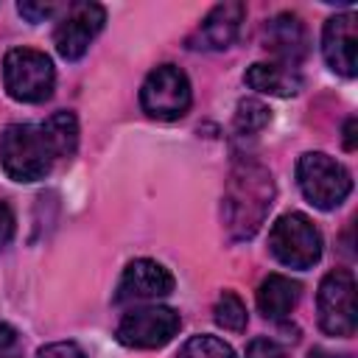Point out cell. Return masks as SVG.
Here are the masks:
<instances>
[{"label":"cell","instance_id":"cell-1","mask_svg":"<svg viewBox=\"0 0 358 358\" xmlns=\"http://www.w3.org/2000/svg\"><path fill=\"white\" fill-rule=\"evenodd\" d=\"M274 201V179L268 168L255 159H243L232 168L224 193V224L235 241L252 238Z\"/></svg>","mask_w":358,"mask_h":358},{"label":"cell","instance_id":"cell-2","mask_svg":"<svg viewBox=\"0 0 358 358\" xmlns=\"http://www.w3.org/2000/svg\"><path fill=\"white\" fill-rule=\"evenodd\" d=\"M56 154L50 148L42 126L34 123H11L0 134V165L14 182H36L45 179Z\"/></svg>","mask_w":358,"mask_h":358},{"label":"cell","instance_id":"cell-3","mask_svg":"<svg viewBox=\"0 0 358 358\" xmlns=\"http://www.w3.org/2000/svg\"><path fill=\"white\" fill-rule=\"evenodd\" d=\"M296 182H299V190L305 193V199L319 210L338 207L352 190L350 171L338 159H333L322 151H308L299 157Z\"/></svg>","mask_w":358,"mask_h":358},{"label":"cell","instance_id":"cell-4","mask_svg":"<svg viewBox=\"0 0 358 358\" xmlns=\"http://www.w3.org/2000/svg\"><path fill=\"white\" fill-rule=\"evenodd\" d=\"M3 81L14 101L42 103L53 95L56 70H53V62L42 50L14 48L6 53V62H3Z\"/></svg>","mask_w":358,"mask_h":358},{"label":"cell","instance_id":"cell-5","mask_svg":"<svg viewBox=\"0 0 358 358\" xmlns=\"http://www.w3.org/2000/svg\"><path fill=\"white\" fill-rule=\"evenodd\" d=\"M271 255L288 268H310L322 257V235L302 213H285L268 232Z\"/></svg>","mask_w":358,"mask_h":358},{"label":"cell","instance_id":"cell-6","mask_svg":"<svg viewBox=\"0 0 358 358\" xmlns=\"http://www.w3.org/2000/svg\"><path fill=\"white\" fill-rule=\"evenodd\" d=\"M319 324L327 336H352L358 327V305H355V277L347 268H333L324 274L319 285Z\"/></svg>","mask_w":358,"mask_h":358},{"label":"cell","instance_id":"cell-7","mask_svg":"<svg viewBox=\"0 0 358 358\" xmlns=\"http://www.w3.org/2000/svg\"><path fill=\"white\" fill-rule=\"evenodd\" d=\"M193 92L187 76L173 64L154 67L140 90V106L148 117L157 120H176L190 109Z\"/></svg>","mask_w":358,"mask_h":358},{"label":"cell","instance_id":"cell-8","mask_svg":"<svg viewBox=\"0 0 358 358\" xmlns=\"http://www.w3.org/2000/svg\"><path fill=\"white\" fill-rule=\"evenodd\" d=\"M182 319L173 308L165 305H143L129 310L120 324H117V341L134 350H157L165 347L176 330H179Z\"/></svg>","mask_w":358,"mask_h":358},{"label":"cell","instance_id":"cell-9","mask_svg":"<svg viewBox=\"0 0 358 358\" xmlns=\"http://www.w3.org/2000/svg\"><path fill=\"white\" fill-rule=\"evenodd\" d=\"M103 22H106L103 6H98V3H73L67 17L53 31V45H56L59 56L67 59V62L81 59L87 53L90 42L101 34Z\"/></svg>","mask_w":358,"mask_h":358},{"label":"cell","instance_id":"cell-10","mask_svg":"<svg viewBox=\"0 0 358 358\" xmlns=\"http://www.w3.org/2000/svg\"><path fill=\"white\" fill-rule=\"evenodd\" d=\"M322 53L330 70L352 78L358 70V34H355V14L344 11L324 22L322 31Z\"/></svg>","mask_w":358,"mask_h":358},{"label":"cell","instance_id":"cell-11","mask_svg":"<svg viewBox=\"0 0 358 358\" xmlns=\"http://www.w3.org/2000/svg\"><path fill=\"white\" fill-rule=\"evenodd\" d=\"M263 48L277 56V64L296 67L310 50L308 31H305L302 20L291 11L274 14L263 28Z\"/></svg>","mask_w":358,"mask_h":358},{"label":"cell","instance_id":"cell-12","mask_svg":"<svg viewBox=\"0 0 358 358\" xmlns=\"http://www.w3.org/2000/svg\"><path fill=\"white\" fill-rule=\"evenodd\" d=\"M173 291V274L148 257L131 260L117 282V302H131V299H157L168 296Z\"/></svg>","mask_w":358,"mask_h":358},{"label":"cell","instance_id":"cell-13","mask_svg":"<svg viewBox=\"0 0 358 358\" xmlns=\"http://www.w3.org/2000/svg\"><path fill=\"white\" fill-rule=\"evenodd\" d=\"M243 17H246L243 3H235V0L218 3L204 17V22L196 28V34L187 39L190 48H196V50H224V48H229L235 42L238 31H241Z\"/></svg>","mask_w":358,"mask_h":358},{"label":"cell","instance_id":"cell-14","mask_svg":"<svg viewBox=\"0 0 358 358\" xmlns=\"http://www.w3.org/2000/svg\"><path fill=\"white\" fill-rule=\"evenodd\" d=\"M243 81L257 92L280 95V98L296 95L302 90V76L296 73V67H285V64H277V62H255L246 70Z\"/></svg>","mask_w":358,"mask_h":358},{"label":"cell","instance_id":"cell-15","mask_svg":"<svg viewBox=\"0 0 358 358\" xmlns=\"http://www.w3.org/2000/svg\"><path fill=\"white\" fill-rule=\"evenodd\" d=\"M299 299V282L285 274H268L257 288V308L266 319H285Z\"/></svg>","mask_w":358,"mask_h":358},{"label":"cell","instance_id":"cell-16","mask_svg":"<svg viewBox=\"0 0 358 358\" xmlns=\"http://www.w3.org/2000/svg\"><path fill=\"white\" fill-rule=\"evenodd\" d=\"M42 131L50 140V148L59 157H70L78 145V120L73 112H56L42 123Z\"/></svg>","mask_w":358,"mask_h":358},{"label":"cell","instance_id":"cell-17","mask_svg":"<svg viewBox=\"0 0 358 358\" xmlns=\"http://www.w3.org/2000/svg\"><path fill=\"white\" fill-rule=\"evenodd\" d=\"M213 313H215V324L224 327V330H229V333H241V330L246 327V322H249L246 305H243L241 296L232 294V291H224V294L218 296Z\"/></svg>","mask_w":358,"mask_h":358},{"label":"cell","instance_id":"cell-18","mask_svg":"<svg viewBox=\"0 0 358 358\" xmlns=\"http://www.w3.org/2000/svg\"><path fill=\"white\" fill-rule=\"evenodd\" d=\"M271 120V109L257 101V98H243L238 101V109H235V129L241 134H255L260 131L266 123Z\"/></svg>","mask_w":358,"mask_h":358},{"label":"cell","instance_id":"cell-19","mask_svg":"<svg viewBox=\"0 0 358 358\" xmlns=\"http://www.w3.org/2000/svg\"><path fill=\"white\" fill-rule=\"evenodd\" d=\"M179 358H235V352L218 336H193L190 341H185Z\"/></svg>","mask_w":358,"mask_h":358},{"label":"cell","instance_id":"cell-20","mask_svg":"<svg viewBox=\"0 0 358 358\" xmlns=\"http://www.w3.org/2000/svg\"><path fill=\"white\" fill-rule=\"evenodd\" d=\"M0 358H22V338L6 322H0Z\"/></svg>","mask_w":358,"mask_h":358},{"label":"cell","instance_id":"cell-21","mask_svg":"<svg viewBox=\"0 0 358 358\" xmlns=\"http://www.w3.org/2000/svg\"><path fill=\"white\" fill-rule=\"evenodd\" d=\"M36 358H87V352L76 344V341H53V344H45Z\"/></svg>","mask_w":358,"mask_h":358},{"label":"cell","instance_id":"cell-22","mask_svg":"<svg viewBox=\"0 0 358 358\" xmlns=\"http://www.w3.org/2000/svg\"><path fill=\"white\" fill-rule=\"evenodd\" d=\"M246 358H285V350L271 338H255L246 347Z\"/></svg>","mask_w":358,"mask_h":358},{"label":"cell","instance_id":"cell-23","mask_svg":"<svg viewBox=\"0 0 358 358\" xmlns=\"http://www.w3.org/2000/svg\"><path fill=\"white\" fill-rule=\"evenodd\" d=\"M53 3H31V0H25V3H20L17 6V11L28 20V22H42V20H48L50 14H53Z\"/></svg>","mask_w":358,"mask_h":358},{"label":"cell","instance_id":"cell-24","mask_svg":"<svg viewBox=\"0 0 358 358\" xmlns=\"http://www.w3.org/2000/svg\"><path fill=\"white\" fill-rule=\"evenodd\" d=\"M11 235H14V213L8 204L0 201V249L11 241Z\"/></svg>","mask_w":358,"mask_h":358},{"label":"cell","instance_id":"cell-25","mask_svg":"<svg viewBox=\"0 0 358 358\" xmlns=\"http://www.w3.org/2000/svg\"><path fill=\"white\" fill-rule=\"evenodd\" d=\"M344 148H347V151L355 148V117H350L347 126H344Z\"/></svg>","mask_w":358,"mask_h":358},{"label":"cell","instance_id":"cell-26","mask_svg":"<svg viewBox=\"0 0 358 358\" xmlns=\"http://www.w3.org/2000/svg\"><path fill=\"white\" fill-rule=\"evenodd\" d=\"M310 358H352V355H347V352L336 355V352H327V350H313V352H310Z\"/></svg>","mask_w":358,"mask_h":358}]
</instances>
